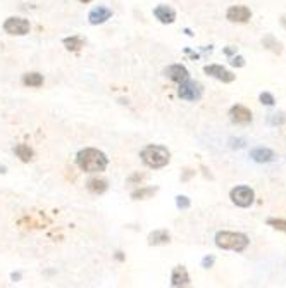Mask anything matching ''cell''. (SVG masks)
I'll use <instances>...</instances> for the list:
<instances>
[{"instance_id":"obj_6","label":"cell","mask_w":286,"mask_h":288,"mask_svg":"<svg viewBox=\"0 0 286 288\" xmlns=\"http://www.w3.org/2000/svg\"><path fill=\"white\" fill-rule=\"evenodd\" d=\"M30 30H31V24L24 18H9V19H6V23H4V31L9 35L24 36L30 33Z\"/></svg>"},{"instance_id":"obj_2","label":"cell","mask_w":286,"mask_h":288,"mask_svg":"<svg viewBox=\"0 0 286 288\" xmlns=\"http://www.w3.org/2000/svg\"><path fill=\"white\" fill-rule=\"evenodd\" d=\"M216 245L223 250H233V252H243L250 245V238L240 231H219L216 235Z\"/></svg>"},{"instance_id":"obj_1","label":"cell","mask_w":286,"mask_h":288,"mask_svg":"<svg viewBox=\"0 0 286 288\" xmlns=\"http://www.w3.org/2000/svg\"><path fill=\"white\" fill-rule=\"evenodd\" d=\"M79 169L84 173H102L106 171L109 159L107 156L99 149H83L76 157Z\"/></svg>"},{"instance_id":"obj_15","label":"cell","mask_w":286,"mask_h":288,"mask_svg":"<svg viewBox=\"0 0 286 288\" xmlns=\"http://www.w3.org/2000/svg\"><path fill=\"white\" fill-rule=\"evenodd\" d=\"M171 242V235L167 230H155L148 235V245H166Z\"/></svg>"},{"instance_id":"obj_29","label":"cell","mask_w":286,"mask_h":288,"mask_svg":"<svg viewBox=\"0 0 286 288\" xmlns=\"http://www.w3.org/2000/svg\"><path fill=\"white\" fill-rule=\"evenodd\" d=\"M281 23H283V24H284V28H286V18H284V16H283V18H281Z\"/></svg>"},{"instance_id":"obj_16","label":"cell","mask_w":286,"mask_h":288,"mask_svg":"<svg viewBox=\"0 0 286 288\" xmlns=\"http://www.w3.org/2000/svg\"><path fill=\"white\" fill-rule=\"evenodd\" d=\"M86 188L90 190L91 193H95V195H100V193H104L109 188V183L104 178H91V180H88Z\"/></svg>"},{"instance_id":"obj_26","label":"cell","mask_w":286,"mask_h":288,"mask_svg":"<svg viewBox=\"0 0 286 288\" xmlns=\"http://www.w3.org/2000/svg\"><path fill=\"white\" fill-rule=\"evenodd\" d=\"M231 64L236 67H243L245 66V59L241 57V55H235V57H231Z\"/></svg>"},{"instance_id":"obj_3","label":"cell","mask_w":286,"mask_h":288,"mask_svg":"<svg viewBox=\"0 0 286 288\" xmlns=\"http://www.w3.org/2000/svg\"><path fill=\"white\" fill-rule=\"evenodd\" d=\"M140 157H142L143 164L148 166L152 169H160L166 168L171 161V152L162 147V145H147L142 152H140Z\"/></svg>"},{"instance_id":"obj_20","label":"cell","mask_w":286,"mask_h":288,"mask_svg":"<svg viewBox=\"0 0 286 288\" xmlns=\"http://www.w3.org/2000/svg\"><path fill=\"white\" fill-rule=\"evenodd\" d=\"M64 47L71 52H78L81 50V47H84V42L79 36H67V38H64Z\"/></svg>"},{"instance_id":"obj_18","label":"cell","mask_w":286,"mask_h":288,"mask_svg":"<svg viewBox=\"0 0 286 288\" xmlns=\"http://www.w3.org/2000/svg\"><path fill=\"white\" fill-rule=\"evenodd\" d=\"M23 85H26L30 88H38L43 85V76L40 73H26L23 76Z\"/></svg>"},{"instance_id":"obj_27","label":"cell","mask_w":286,"mask_h":288,"mask_svg":"<svg viewBox=\"0 0 286 288\" xmlns=\"http://www.w3.org/2000/svg\"><path fill=\"white\" fill-rule=\"evenodd\" d=\"M284 121H286L284 114H274V117H272V121H271V123H272V124H283Z\"/></svg>"},{"instance_id":"obj_22","label":"cell","mask_w":286,"mask_h":288,"mask_svg":"<svg viewBox=\"0 0 286 288\" xmlns=\"http://www.w3.org/2000/svg\"><path fill=\"white\" fill-rule=\"evenodd\" d=\"M265 223H267V226H271V228L286 233V219H283V218H267V221H265Z\"/></svg>"},{"instance_id":"obj_19","label":"cell","mask_w":286,"mask_h":288,"mask_svg":"<svg viewBox=\"0 0 286 288\" xmlns=\"http://www.w3.org/2000/svg\"><path fill=\"white\" fill-rule=\"evenodd\" d=\"M14 154H16V156H18L19 159H21L23 162H30L31 159H33V156H35L33 149H31V147H28V145H24V143L16 145Z\"/></svg>"},{"instance_id":"obj_24","label":"cell","mask_w":286,"mask_h":288,"mask_svg":"<svg viewBox=\"0 0 286 288\" xmlns=\"http://www.w3.org/2000/svg\"><path fill=\"white\" fill-rule=\"evenodd\" d=\"M176 205H178V209H188L190 207V198L184 195H178L176 197Z\"/></svg>"},{"instance_id":"obj_14","label":"cell","mask_w":286,"mask_h":288,"mask_svg":"<svg viewBox=\"0 0 286 288\" xmlns=\"http://www.w3.org/2000/svg\"><path fill=\"white\" fill-rule=\"evenodd\" d=\"M111 18H112V11L104 6L95 7V9L90 12V16H88V19H90L91 24H104Z\"/></svg>"},{"instance_id":"obj_10","label":"cell","mask_w":286,"mask_h":288,"mask_svg":"<svg viewBox=\"0 0 286 288\" xmlns=\"http://www.w3.org/2000/svg\"><path fill=\"white\" fill-rule=\"evenodd\" d=\"M171 285L179 288V286H188L190 285V274H188L184 266H176L171 273Z\"/></svg>"},{"instance_id":"obj_30","label":"cell","mask_w":286,"mask_h":288,"mask_svg":"<svg viewBox=\"0 0 286 288\" xmlns=\"http://www.w3.org/2000/svg\"><path fill=\"white\" fill-rule=\"evenodd\" d=\"M0 173H6V166H2V168H0Z\"/></svg>"},{"instance_id":"obj_4","label":"cell","mask_w":286,"mask_h":288,"mask_svg":"<svg viewBox=\"0 0 286 288\" xmlns=\"http://www.w3.org/2000/svg\"><path fill=\"white\" fill-rule=\"evenodd\" d=\"M229 198H231V202L235 205H238V207H250L253 204V200H255V192H253V188L247 185H240V186H235V188L229 192Z\"/></svg>"},{"instance_id":"obj_5","label":"cell","mask_w":286,"mask_h":288,"mask_svg":"<svg viewBox=\"0 0 286 288\" xmlns=\"http://www.w3.org/2000/svg\"><path fill=\"white\" fill-rule=\"evenodd\" d=\"M202 85L197 83L193 80H184L179 83V88H178V95L181 97L183 100H188V102H195V100H200L202 99Z\"/></svg>"},{"instance_id":"obj_28","label":"cell","mask_w":286,"mask_h":288,"mask_svg":"<svg viewBox=\"0 0 286 288\" xmlns=\"http://www.w3.org/2000/svg\"><path fill=\"white\" fill-rule=\"evenodd\" d=\"M19 278H21V274H19V273L18 274H16V273L12 274V279H14V281H16V279H19Z\"/></svg>"},{"instance_id":"obj_23","label":"cell","mask_w":286,"mask_h":288,"mask_svg":"<svg viewBox=\"0 0 286 288\" xmlns=\"http://www.w3.org/2000/svg\"><path fill=\"white\" fill-rule=\"evenodd\" d=\"M259 99H260V102H262L264 105H269V107L276 104L274 95H272V93H269V92H262V93H260V97H259Z\"/></svg>"},{"instance_id":"obj_7","label":"cell","mask_w":286,"mask_h":288,"mask_svg":"<svg viewBox=\"0 0 286 288\" xmlns=\"http://www.w3.org/2000/svg\"><path fill=\"white\" fill-rule=\"evenodd\" d=\"M226 18L231 23L245 24L252 19V11L247 6H231L226 12Z\"/></svg>"},{"instance_id":"obj_11","label":"cell","mask_w":286,"mask_h":288,"mask_svg":"<svg viewBox=\"0 0 286 288\" xmlns=\"http://www.w3.org/2000/svg\"><path fill=\"white\" fill-rule=\"evenodd\" d=\"M164 75H166L169 80L176 81V83H181V81L190 78V73H188V69L184 66H181V64H171V66L164 71Z\"/></svg>"},{"instance_id":"obj_21","label":"cell","mask_w":286,"mask_h":288,"mask_svg":"<svg viewBox=\"0 0 286 288\" xmlns=\"http://www.w3.org/2000/svg\"><path fill=\"white\" fill-rule=\"evenodd\" d=\"M157 193V188H152V186H147V188H138L131 193V198L135 200H143V198H148Z\"/></svg>"},{"instance_id":"obj_12","label":"cell","mask_w":286,"mask_h":288,"mask_svg":"<svg viewBox=\"0 0 286 288\" xmlns=\"http://www.w3.org/2000/svg\"><path fill=\"white\" fill-rule=\"evenodd\" d=\"M154 16L159 19L162 24H172L176 21V11L169 6H157L154 9Z\"/></svg>"},{"instance_id":"obj_13","label":"cell","mask_w":286,"mask_h":288,"mask_svg":"<svg viewBox=\"0 0 286 288\" xmlns=\"http://www.w3.org/2000/svg\"><path fill=\"white\" fill-rule=\"evenodd\" d=\"M250 157L259 164H265V162H272L276 157V154L272 152L269 147H255L250 150Z\"/></svg>"},{"instance_id":"obj_25","label":"cell","mask_w":286,"mask_h":288,"mask_svg":"<svg viewBox=\"0 0 286 288\" xmlns=\"http://www.w3.org/2000/svg\"><path fill=\"white\" fill-rule=\"evenodd\" d=\"M214 262H216L214 255H207V257H204V259H202V267H205V269H209V267L214 266Z\"/></svg>"},{"instance_id":"obj_31","label":"cell","mask_w":286,"mask_h":288,"mask_svg":"<svg viewBox=\"0 0 286 288\" xmlns=\"http://www.w3.org/2000/svg\"><path fill=\"white\" fill-rule=\"evenodd\" d=\"M79 2H83V4H90L91 0H79Z\"/></svg>"},{"instance_id":"obj_8","label":"cell","mask_w":286,"mask_h":288,"mask_svg":"<svg viewBox=\"0 0 286 288\" xmlns=\"http://www.w3.org/2000/svg\"><path fill=\"white\" fill-rule=\"evenodd\" d=\"M204 71L207 73L209 76H212V78L223 81V83H233V81L236 80V75H233L231 71L219 66V64H209V66L204 67Z\"/></svg>"},{"instance_id":"obj_9","label":"cell","mask_w":286,"mask_h":288,"mask_svg":"<svg viewBox=\"0 0 286 288\" xmlns=\"http://www.w3.org/2000/svg\"><path fill=\"white\" fill-rule=\"evenodd\" d=\"M229 119L235 124H248L252 123V111L241 104H236L229 109Z\"/></svg>"},{"instance_id":"obj_17","label":"cell","mask_w":286,"mask_h":288,"mask_svg":"<svg viewBox=\"0 0 286 288\" xmlns=\"http://www.w3.org/2000/svg\"><path fill=\"white\" fill-rule=\"evenodd\" d=\"M262 45L267 48V50L274 52V54H277V55L283 52V43H281L274 35H267V36H265V38L262 40Z\"/></svg>"}]
</instances>
